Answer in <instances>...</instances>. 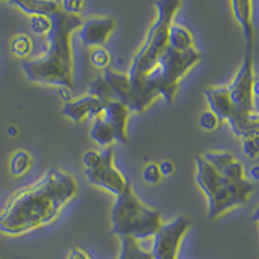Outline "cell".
<instances>
[{
	"instance_id": "6da1fadb",
	"label": "cell",
	"mask_w": 259,
	"mask_h": 259,
	"mask_svg": "<svg viewBox=\"0 0 259 259\" xmlns=\"http://www.w3.org/2000/svg\"><path fill=\"white\" fill-rule=\"evenodd\" d=\"M78 193L73 177L51 168L40 180L11 196L0 212V232L18 236L50 224Z\"/></svg>"
},
{
	"instance_id": "7a4b0ae2",
	"label": "cell",
	"mask_w": 259,
	"mask_h": 259,
	"mask_svg": "<svg viewBox=\"0 0 259 259\" xmlns=\"http://www.w3.org/2000/svg\"><path fill=\"white\" fill-rule=\"evenodd\" d=\"M51 30L47 35L48 48L43 56L25 60L22 69L30 82L73 90V51L71 34L82 25L80 16L64 13L61 9L48 16Z\"/></svg>"
},
{
	"instance_id": "3957f363",
	"label": "cell",
	"mask_w": 259,
	"mask_h": 259,
	"mask_svg": "<svg viewBox=\"0 0 259 259\" xmlns=\"http://www.w3.org/2000/svg\"><path fill=\"white\" fill-rule=\"evenodd\" d=\"M201 55L196 48L177 52L166 48L154 68L133 90L131 113H143L156 97L161 96L167 105L174 103L179 82L193 66L200 62Z\"/></svg>"
},
{
	"instance_id": "277c9868",
	"label": "cell",
	"mask_w": 259,
	"mask_h": 259,
	"mask_svg": "<svg viewBox=\"0 0 259 259\" xmlns=\"http://www.w3.org/2000/svg\"><path fill=\"white\" fill-rule=\"evenodd\" d=\"M110 222L114 235L133 237L138 241L153 237L163 224L161 212L145 206L136 197L131 184L123 193L115 197L110 210Z\"/></svg>"
},
{
	"instance_id": "5b68a950",
	"label": "cell",
	"mask_w": 259,
	"mask_h": 259,
	"mask_svg": "<svg viewBox=\"0 0 259 259\" xmlns=\"http://www.w3.org/2000/svg\"><path fill=\"white\" fill-rule=\"evenodd\" d=\"M180 6L182 3L179 0H162L154 3L157 18L150 26L143 46L134 56L127 73L131 90L135 89L143 78L154 68V65L167 48L168 27L174 22V17Z\"/></svg>"
},
{
	"instance_id": "8992f818",
	"label": "cell",
	"mask_w": 259,
	"mask_h": 259,
	"mask_svg": "<svg viewBox=\"0 0 259 259\" xmlns=\"http://www.w3.org/2000/svg\"><path fill=\"white\" fill-rule=\"evenodd\" d=\"M254 79V47L245 46L241 66L231 84L227 85L235 110L233 114H250L254 112V97L251 92Z\"/></svg>"
},
{
	"instance_id": "52a82bcc",
	"label": "cell",
	"mask_w": 259,
	"mask_h": 259,
	"mask_svg": "<svg viewBox=\"0 0 259 259\" xmlns=\"http://www.w3.org/2000/svg\"><path fill=\"white\" fill-rule=\"evenodd\" d=\"M254 187L247 179L230 182L223 178V182L207 200V217L215 219L233 207L242 206L249 201Z\"/></svg>"
},
{
	"instance_id": "ba28073f",
	"label": "cell",
	"mask_w": 259,
	"mask_h": 259,
	"mask_svg": "<svg viewBox=\"0 0 259 259\" xmlns=\"http://www.w3.org/2000/svg\"><path fill=\"white\" fill-rule=\"evenodd\" d=\"M192 226V221L187 217H177L172 221L163 223L156 235L150 254L153 259H178L180 242Z\"/></svg>"
},
{
	"instance_id": "9c48e42d",
	"label": "cell",
	"mask_w": 259,
	"mask_h": 259,
	"mask_svg": "<svg viewBox=\"0 0 259 259\" xmlns=\"http://www.w3.org/2000/svg\"><path fill=\"white\" fill-rule=\"evenodd\" d=\"M101 166L96 170H84V177L90 184L95 187H99L101 189H105L109 193L114 194L115 197L119 196L126 191L130 183L123 177L121 171L114 166V150L113 147H106L100 150Z\"/></svg>"
},
{
	"instance_id": "30bf717a",
	"label": "cell",
	"mask_w": 259,
	"mask_h": 259,
	"mask_svg": "<svg viewBox=\"0 0 259 259\" xmlns=\"http://www.w3.org/2000/svg\"><path fill=\"white\" fill-rule=\"evenodd\" d=\"M115 27V21L112 17H91L82 22L78 29L80 41L85 47H101L108 40Z\"/></svg>"
},
{
	"instance_id": "8fae6325",
	"label": "cell",
	"mask_w": 259,
	"mask_h": 259,
	"mask_svg": "<svg viewBox=\"0 0 259 259\" xmlns=\"http://www.w3.org/2000/svg\"><path fill=\"white\" fill-rule=\"evenodd\" d=\"M130 114H131V110L118 100H110L104 104L101 117L113 128L115 143L118 144L126 145L130 142L128 135H127V122H128Z\"/></svg>"
},
{
	"instance_id": "7c38bea8",
	"label": "cell",
	"mask_w": 259,
	"mask_h": 259,
	"mask_svg": "<svg viewBox=\"0 0 259 259\" xmlns=\"http://www.w3.org/2000/svg\"><path fill=\"white\" fill-rule=\"evenodd\" d=\"M104 109V104L99 101L95 97L85 95V96L75 99V100H70L65 104L62 108V114L66 118H69L70 121L79 123L83 119L89 118V119H96L97 117H100Z\"/></svg>"
},
{
	"instance_id": "4fadbf2b",
	"label": "cell",
	"mask_w": 259,
	"mask_h": 259,
	"mask_svg": "<svg viewBox=\"0 0 259 259\" xmlns=\"http://www.w3.org/2000/svg\"><path fill=\"white\" fill-rule=\"evenodd\" d=\"M203 95L209 104V110L219 118V121H228L233 115V105L227 87H207Z\"/></svg>"
},
{
	"instance_id": "5bb4252c",
	"label": "cell",
	"mask_w": 259,
	"mask_h": 259,
	"mask_svg": "<svg viewBox=\"0 0 259 259\" xmlns=\"http://www.w3.org/2000/svg\"><path fill=\"white\" fill-rule=\"evenodd\" d=\"M101 75L106 80V83L109 84L114 100H118L119 103L126 105L128 109H131V105H133V90H131L128 75L124 73H117L112 69L104 70Z\"/></svg>"
},
{
	"instance_id": "9a60e30c",
	"label": "cell",
	"mask_w": 259,
	"mask_h": 259,
	"mask_svg": "<svg viewBox=\"0 0 259 259\" xmlns=\"http://www.w3.org/2000/svg\"><path fill=\"white\" fill-rule=\"evenodd\" d=\"M232 12L242 31L245 46L254 47V26H253V3L247 0H233L231 2Z\"/></svg>"
},
{
	"instance_id": "2e32d148",
	"label": "cell",
	"mask_w": 259,
	"mask_h": 259,
	"mask_svg": "<svg viewBox=\"0 0 259 259\" xmlns=\"http://www.w3.org/2000/svg\"><path fill=\"white\" fill-rule=\"evenodd\" d=\"M231 131L240 140L250 136H259V113L250 114H233L228 119Z\"/></svg>"
},
{
	"instance_id": "e0dca14e",
	"label": "cell",
	"mask_w": 259,
	"mask_h": 259,
	"mask_svg": "<svg viewBox=\"0 0 259 259\" xmlns=\"http://www.w3.org/2000/svg\"><path fill=\"white\" fill-rule=\"evenodd\" d=\"M9 4L17 7L30 17L32 16L48 17L60 9V2H53V0H17V2H9Z\"/></svg>"
},
{
	"instance_id": "ac0fdd59",
	"label": "cell",
	"mask_w": 259,
	"mask_h": 259,
	"mask_svg": "<svg viewBox=\"0 0 259 259\" xmlns=\"http://www.w3.org/2000/svg\"><path fill=\"white\" fill-rule=\"evenodd\" d=\"M167 46L168 48L177 51V52H186V51L194 48L193 36L188 29L172 22L168 27Z\"/></svg>"
},
{
	"instance_id": "d6986e66",
	"label": "cell",
	"mask_w": 259,
	"mask_h": 259,
	"mask_svg": "<svg viewBox=\"0 0 259 259\" xmlns=\"http://www.w3.org/2000/svg\"><path fill=\"white\" fill-rule=\"evenodd\" d=\"M90 138H91L92 142L103 148L112 147L113 143H115L114 131L109 124L104 121L101 115L94 119V123L90 128Z\"/></svg>"
},
{
	"instance_id": "ffe728a7",
	"label": "cell",
	"mask_w": 259,
	"mask_h": 259,
	"mask_svg": "<svg viewBox=\"0 0 259 259\" xmlns=\"http://www.w3.org/2000/svg\"><path fill=\"white\" fill-rule=\"evenodd\" d=\"M121 253L117 259H153L150 251L140 246L138 240L133 237H119Z\"/></svg>"
},
{
	"instance_id": "44dd1931",
	"label": "cell",
	"mask_w": 259,
	"mask_h": 259,
	"mask_svg": "<svg viewBox=\"0 0 259 259\" xmlns=\"http://www.w3.org/2000/svg\"><path fill=\"white\" fill-rule=\"evenodd\" d=\"M205 161L214 168L218 174H222L224 170H226L228 166L235 161V157L231 152H226V150H222V152H205V153L201 154Z\"/></svg>"
},
{
	"instance_id": "7402d4cb",
	"label": "cell",
	"mask_w": 259,
	"mask_h": 259,
	"mask_svg": "<svg viewBox=\"0 0 259 259\" xmlns=\"http://www.w3.org/2000/svg\"><path fill=\"white\" fill-rule=\"evenodd\" d=\"M90 96L95 97L99 101H101L103 104H106L108 101L114 100L113 97V92L110 90L109 84L106 83V80L104 79L103 75H97L89 85V94Z\"/></svg>"
},
{
	"instance_id": "603a6c76",
	"label": "cell",
	"mask_w": 259,
	"mask_h": 259,
	"mask_svg": "<svg viewBox=\"0 0 259 259\" xmlns=\"http://www.w3.org/2000/svg\"><path fill=\"white\" fill-rule=\"evenodd\" d=\"M31 165V154L26 150H17L11 158V162H9V171L15 177H21L25 172H27Z\"/></svg>"
},
{
	"instance_id": "cb8c5ba5",
	"label": "cell",
	"mask_w": 259,
	"mask_h": 259,
	"mask_svg": "<svg viewBox=\"0 0 259 259\" xmlns=\"http://www.w3.org/2000/svg\"><path fill=\"white\" fill-rule=\"evenodd\" d=\"M32 51V41L25 34L16 35L11 41V52L18 59H26Z\"/></svg>"
},
{
	"instance_id": "d4e9b609",
	"label": "cell",
	"mask_w": 259,
	"mask_h": 259,
	"mask_svg": "<svg viewBox=\"0 0 259 259\" xmlns=\"http://www.w3.org/2000/svg\"><path fill=\"white\" fill-rule=\"evenodd\" d=\"M90 60H91V64L94 65L95 68L99 69V70H106L109 69L110 61H112V57H110L109 52L103 47L94 48L90 55Z\"/></svg>"
},
{
	"instance_id": "484cf974",
	"label": "cell",
	"mask_w": 259,
	"mask_h": 259,
	"mask_svg": "<svg viewBox=\"0 0 259 259\" xmlns=\"http://www.w3.org/2000/svg\"><path fill=\"white\" fill-rule=\"evenodd\" d=\"M29 26L36 35H47L51 30V20L47 16H32L30 17Z\"/></svg>"
},
{
	"instance_id": "4316f807",
	"label": "cell",
	"mask_w": 259,
	"mask_h": 259,
	"mask_svg": "<svg viewBox=\"0 0 259 259\" xmlns=\"http://www.w3.org/2000/svg\"><path fill=\"white\" fill-rule=\"evenodd\" d=\"M142 178L148 186H157L162 179V175L159 172L158 165L156 163H148V165L144 166L142 171Z\"/></svg>"
},
{
	"instance_id": "83f0119b",
	"label": "cell",
	"mask_w": 259,
	"mask_h": 259,
	"mask_svg": "<svg viewBox=\"0 0 259 259\" xmlns=\"http://www.w3.org/2000/svg\"><path fill=\"white\" fill-rule=\"evenodd\" d=\"M242 153L250 159H255L259 157V136H250V138L241 139Z\"/></svg>"
},
{
	"instance_id": "f1b7e54d",
	"label": "cell",
	"mask_w": 259,
	"mask_h": 259,
	"mask_svg": "<svg viewBox=\"0 0 259 259\" xmlns=\"http://www.w3.org/2000/svg\"><path fill=\"white\" fill-rule=\"evenodd\" d=\"M219 123H221L219 118L217 117L214 113L210 112V110L203 112L202 114L200 115V118H198V124H200L201 128H202L203 131H209V133H211V131L218 128Z\"/></svg>"
},
{
	"instance_id": "f546056e",
	"label": "cell",
	"mask_w": 259,
	"mask_h": 259,
	"mask_svg": "<svg viewBox=\"0 0 259 259\" xmlns=\"http://www.w3.org/2000/svg\"><path fill=\"white\" fill-rule=\"evenodd\" d=\"M82 162L84 165L85 170H96L101 166V158L100 152H96V150H87L82 157Z\"/></svg>"
},
{
	"instance_id": "4dcf8cb0",
	"label": "cell",
	"mask_w": 259,
	"mask_h": 259,
	"mask_svg": "<svg viewBox=\"0 0 259 259\" xmlns=\"http://www.w3.org/2000/svg\"><path fill=\"white\" fill-rule=\"evenodd\" d=\"M83 7H84V3L78 2V0H64V2H60V9L64 13H68V15L79 16Z\"/></svg>"
},
{
	"instance_id": "1f68e13d",
	"label": "cell",
	"mask_w": 259,
	"mask_h": 259,
	"mask_svg": "<svg viewBox=\"0 0 259 259\" xmlns=\"http://www.w3.org/2000/svg\"><path fill=\"white\" fill-rule=\"evenodd\" d=\"M158 168H159V172H161L162 178L171 177V175L174 174V171H175L174 163H172L171 161H168V159H163V161L159 162Z\"/></svg>"
},
{
	"instance_id": "d6a6232c",
	"label": "cell",
	"mask_w": 259,
	"mask_h": 259,
	"mask_svg": "<svg viewBox=\"0 0 259 259\" xmlns=\"http://www.w3.org/2000/svg\"><path fill=\"white\" fill-rule=\"evenodd\" d=\"M247 175H249V179L250 180L259 183V165L251 166L249 171H247Z\"/></svg>"
},
{
	"instance_id": "836d02e7",
	"label": "cell",
	"mask_w": 259,
	"mask_h": 259,
	"mask_svg": "<svg viewBox=\"0 0 259 259\" xmlns=\"http://www.w3.org/2000/svg\"><path fill=\"white\" fill-rule=\"evenodd\" d=\"M68 259H90V258L85 255V254L83 253L80 249H78V247H74Z\"/></svg>"
},
{
	"instance_id": "e575fe53",
	"label": "cell",
	"mask_w": 259,
	"mask_h": 259,
	"mask_svg": "<svg viewBox=\"0 0 259 259\" xmlns=\"http://www.w3.org/2000/svg\"><path fill=\"white\" fill-rule=\"evenodd\" d=\"M251 92H253V97H258L259 99V78H255V79H254Z\"/></svg>"
},
{
	"instance_id": "d590c367",
	"label": "cell",
	"mask_w": 259,
	"mask_h": 259,
	"mask_svg": "<svg viewBox=\"0 0 259 259\" xmlns=\"http://www.w3.org/2000/svg\"><path fill=\"white\" fill-rule=\"evenodd\" d=\"M7 134H8L11 138H15V136L18 135V128L16 126H13V124H11V126L7 128Z\"/></svg>"
},
{
	"instance_id": "8d00e7d4",
	"label": "cell",
	"mask_w": 259,
	"mask_h": 259,
	"mask_svg": "<svg viewBox=\"0 0 259 259\" xmlns=\"http://www.w3.org/2000/svg\"><path fill=\"white\" fill-rule=\"evenodd\" d=\"M251 219H253L254 222H258L259 223V205L255 207V210L253 211V215H251Z\"/></svg>"
}]
</instances>
